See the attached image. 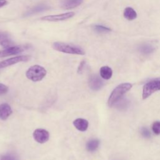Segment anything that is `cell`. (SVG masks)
Here are the masks:
<instances>
[{
	"label": "cell",
	"mask_w": 160,
	"mask_h": 160,
	"mask_svg": "<svg viewBox=\"0 0 160 160\" xmlns=\"http://www.w3.org/2000/svg\"><path fill=\"white\" fill-rule=\"evenodd\" d=\"M132 86V85L131 84L126 82L120 84L116 87L109 97L108 101L109 106L112 107L115 103H116L126 92L131 89Z\"/></svg>",
	"instance_id": "obj_1"
},
{
	"label": "cell",
	"mask_w": 160,
	"mask_h": 160,
	"mask_svg": "<svg viewBox=\"0 0 160 160\" xmlns=\"http://www.w3.org/2000/svg\"><path fill=\"white\" fill-rule=\"evenodd\" d=\"M52 48L59 52L78 55L85 54L84 51L79 46L66 44L62 42H54L52 44Z\"/></svg>",
	"instance_id": "obj_2"
},
{
	"label": "cell",
	"mask_w": 160,
	"mask_h": 160,
	"mask_svg": "<svg viewBox=\"0 0 160 160\" xmlns=\"http://www.w3.org/2000/svg\"><path fill=\"white\" fill-rule=\"evenodd\" d=\"M46 74V70L39 65H33L26 71V76L31 81L34 82L42 80Z\"/></svg>",
	"instance_id": "obj_3"
},
{
	"label": "cell",
	"mask_w": 160,
	"mask_h": 160,
	"mask_svg": "<svg viewBox=\"0 0 160 160\" xmlns=\"http://www.w3.org/2000/svg\"><path fill=\"white\" fill-rule=\"evenodd\" d=\"M160 90V78L152 79L146 83L142 89V99H145L157 91Z\"/></svg>",
	"instance_id": "obj_4"
},
{
	"label": "cell",
	"mask_w": 160,
	"mask_h": 160,
	"mask_svg": "<svg viewBox=\"0 0 160 160\" xmlns=\"http://www.w3.org/2000/svg\"><path fill=\"white\" fill-rule=\"evenodd\" d=\"M75 15V12L72 11L64 12L59 14H54V15H49L42 17L41 19L42 21H51V22H58L62 21L69 19L72 18Z\"/></svg>",
	"instance_id": "obj_5"
},
{
	"label": "cell",
	"mask_w": 160,
	"mask_h": 160,
	"mask_svg": "<svg viewBox=\"0 0 160 160\" xmlns=\"http://www.w3.org/2000/svg\"><path fill=\"white\" fill-rule=\"evenodd\" d=\"M29 59H30V56L28 55H21V56H18L9 58L8 59H6L0 62V69L15 64L20 62L28 61V60H29Z\"/></svg>",
	"instance_id": "obj_6"
},
{
	"label": "cell",
	"mask_w": 160,
	"mask_h": 160,
	"mask_svg": "<svg viewBox=\"0 0 160 160\" xmlns=\"http://www.w3.org/2000/svg\"><path fill=\"white\" fill-rule=\"evenodd\" d=\"M33 137L36 142L42 144L49 140V134L47 130L42 128H38L34 130L33 132Z\"/></svg>",
	"instance_id": "obj_7"
},
{
	"label": "cell",
	"mask_w": 160,
	"mask_h": 160,
	"mask_svg": "<svg viewBox=\"0 0 160 160\" xmlns=\"http://www.w3.org/2000/svg\"><path fill=\"white\" fill-rule=\"evenodd\" d=\"M89 86L94 91L99 90L104 85L102 80L96 74L91 75L89 78Z\"/></svg>",
	"instance_id": "obj_8"
},
{
	"label": "cell",
	"mask_w": 160,
	"mask_h": 160,
	"mask_svg": "<svg viewBox=\"0 0 160 160\" xmlns=\"http://www.w3.org/2000/svg\"><path fill=\"white\" fill-rule=\"evenodd\" d=\"M23 51H24V49L21 46H12L5 48L3 50H1L0 51V58L18 54L21 53Z\"/></svg>",
	"instance_id": "obj_9"
},
{
	"label": "cell",
	"mask_w": 160,
	"mask_h": 160,
	"mask_svg": "<svg viewBox=\"0 0 160 160\" xmlns=\"http://www.w3.org/2000/svg\"><path fill=\"white\" fill-rule=\"evenodd\" d=\"M12 111L11 106L7 103H3L0 105V118L6 120L12 114Z\"/></svg>",
	"instance_id": "obj_10"
},
{
	"label": "cell",
	"mask_w": 160,
	"mask_h": 160,
	"mask_svg": "<svg viewBox=\"0 0 160 160\" xmlns=\"http://www.w3.org/2000/svg\"><path fill=\"white\" fill-rule=\"evenodd\" d=\"M50 9V7L46 4H38L34 8H32L31 9L29 10L24 14V16H28L32 14H35L44 11H46L48 9Z\"/></svg>",
	"instance_id": "obj_11"
},
{
	"label": "cell",
	"mask_w": 160,
	"mask_h": 160,
	"mask_svg": "<svg viewBox=\"0 0 160 160\" xmlns=\"http://www.w3.org/2000/svg\"><path fill=\"white\" fill-rule=\"evenodd\" d=\"M73 125L74 127L80 131H85L87 130L88 128V121L82 118H78L76 119L73 121Z\"/></svg>",
	"instance_id": "obj_12"
},
{
	"label": "cell",
	"mask_w": 160,
	"mask_h": 160,
	"mask_svg": "<svg viewBox=\"0 0 160 160\" xmlns=\"http://www.w3.org/2000/svg\"><path fill=\"white\" fill-rule=\"evenodd\" d=\"M83 0H63L62 2V7L64 9H74L79 6Z\"/></svg>",
	"instance_id": "obj_13"
},
{
	"label": "cell",
	"mask_w": 160,
	"mask_h": 160,
	"mask_svg": "<svg viewBox=\"0 0 160 160\" xmlns=\"http://www.w3.org/2000/svg\"><path fill=\"white\" fill-rule=\"evenodd\" d=\"M100 76L104 79H109L112 74V71L111 68L109 66H104L101 68L100 69Z\"/></svg>",
	"instance_id": "obj_14"
},
{
	"label": "cell",
	"mask_w": 160,
	"mask_h": 160,
	"mask_svg": "<svg viewBox=\"0 0 160 160\" xmlns=\"http://www.w3.org/2000/svg\"><path fill=\"white\" fill-rule=\"evenodd\" d=\"M124 16L126 19L132 21L137 18V13L134 9L130 7H128L124 9Z\"/></svg>",
	"instance_id": "obj_15"
},
{
	"label": "cell",
	"mask_w": 160,
	"mask_h": 160,
	"mask_svg": "<svg viewBox=\"0 0 160 160\" xmlns=\"http://www.w3.org/2000/svg\"><path fill=\"white\" fill-rule=\"evenodd\" d=\"M155 50V48L153 45L148 43H146L144 44H141L139 46V51L144 54H149L154 52Z\"/></svg>",
	"instance_id": "obj_16"
},
{
	"label": "cell",
	"mask_w": 160,
	"mask_h": 160,
	"mask_svg": "<svg viewBox=\"0 0 160 160\" xmlns=\"http://www.w3.org/2000/svg\"><path fill=\"white\" fill-rule=\"evenodd\" d=\"M99 145V141L97 139H92L86 143V149L88 151H94Z\"/></svg>",
	"instance_id": "obj_17"
},
{
	"label": "cell",
	"mask_w": 160,
	"mask_h": 160,
	"mask_svg": "<svg viewBox=\"0 0 160 160\" xmlns=\"http://www.w3.org/2000/svg\"><path fill=\"white\" fill-rule=\"evenodd\" d=\"M94 30L97 32L99 33H104V32H108L111 31V29L106 27L102 25H95L93 26Z\"/></svg>",
	"instance_id": "obj_18"
},
{
	"label": "cell",
	"mask_w": 160,
	"mask_h": 160,
	"mask_svg": "<svg viewBox=\"0 0 160 160\" xmlns=\"http://www.w3.org/2000/svg\"><path fill=\"white\" fill-rule=\"evenodd\" d=\"M152 129L154 134H160V121H155L152 124Z\"/></svg>",
	"instance_id": "obj_19"
},
{
	"label": "cell",
	"mask_w": 160,
	"mask_h": 160,
	"mask_svg": "<svg viewBox=\"0 0 160 160\" xmlns=\"http://www.w3.org/2000/svg\"><path fill=\"white\" fill-rule=\"evenodd\" d=\"M1 160H18V158L16 155L11 153H8L2 156L1 158Z\"/></svg>",
	"instance_id": "obj_20"
},
{
	"label": "cell",
	"mask_w": 160,
	"mask_h": 160,
	"mask_svg": "<svg viewBox=\"0 0 160 160\" xmlns=\"http://www.w3.org/2000/svg\"><path fill=\"white\" fill-rule=\"evenodd\" d=\"M141 133L143 137L146 138H149L151 136V132L146 128H142L141 129Z\"/></svg>",
	"instance_id": "obj_21"
},
{
	"label": "cell",
	"mask_w": 160,
	"mask_h": 160,
	"mask_svg": "<svg viewBox=\"0 0 160 160\" xmlns=\"http://www.w3.org/2000/svg\"><path fill=\"white\" fill-rule=\"evenodd\" d=\"M8 91V88L7 86L0 83V96L6 94Z\"/></svg>",
	"instance_id": "obj_22"
},
{
	"label": "cell",
	"mask_w": 160,
	"mask_h": 160,
	"mask_svg": "<svg viewBox=\"0 0 160 160\" xmlns=\"http://www.w3.org/2000/svg\"><path fill=\"white\" fill-rule=\"evenodd\" d=\"M8 38H8V34L0 32V45H1V44L2 43V42L4 41H5L6 39H7Z\"/></svg>",
	"instance_id": "obj_23"
},
{
	"label": "cell",
	"mask_w": 160,
	"mask_h": 160,
	"mask_svg": "<svg viewBox=\"0 0 160 160\" xmlns=\"http://www.w3.org/2000/svg\"><path fill=\"white\" fill-rule=\"evenodd\" d=\"M85 65V61H82L78 68V73H81L82 71V69L84 68V66Z\"/></svg>",
	"instance_id": "obj_24"
},
{
	"label": "cell",
	"mask_w": 160,
	"mask_h": 160,
	"mask_svg": "<svg viewBox=\"0 0 160 160\" xmlns=\"http://www.w3.org/2000/svg\"><path fill=\"white\" fill-rule=\"evenodd\" d=\"M7 1L6 0H0V8L5 6L7 4Z\"/></svg>",
	"instance_id": "obj_25"
}]
</instances>
